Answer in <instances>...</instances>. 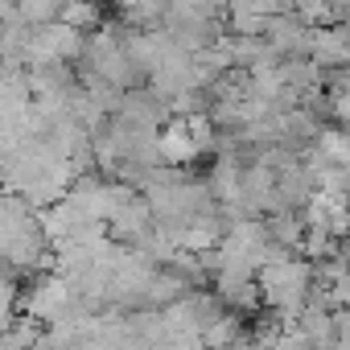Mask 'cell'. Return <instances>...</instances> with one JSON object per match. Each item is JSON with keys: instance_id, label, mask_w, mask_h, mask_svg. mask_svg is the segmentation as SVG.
Wrapping results in <instances>:
<instances>
[{"instance_id": "cell-1", "label": "cell", "mask_w": 350, "mask_h": 350, "mask_svg": "<svg viewBox=\"0 0 350 350\" xmlns=\"http://www.w3.org/2000/svg\"><path fill=\"white\" fill-rule=\"evenodd\" d=\"M260 293H264V305L272 313H280L284 325H297L305 305H309V293H313V264L305 260H276V264H264L260 272Z\"/></svg>"}, {"instance_id": "cell-2", "label": "cell", "mask_w": 350, "mask_h": 350, "mask_svg": "<svg viewBox=\"0 0 350 350\" xmlns=\"http://www.w3.org/2000/svg\"><path fill=\"white\" fill-rule=\"evenodd\" d=\"M83 309H87V305L79 301V293H75V280H70V276H62V272L29 276V288H25V313H29V317H38V321H46V325H54V321L75 317V313H83Z\"/></svg>"}, {"instance_id": "cell-3", "label": "cell", "mask_w": 350, "mask_h": 350, "mask_svg": "<svg viewBox=\"0 0 350 350\" xmlns=\"http://www.w3.org/2000/svg\"><path fill=\"white\" fill-rule=\"evenodd\" d=\"M313 25H305L293 9L288 13H276L272 21H268V42L280 50V58H309V50H313Z\"/></svg>"}, {"instance_id": "cell-4", "label": "cell", "mask_w": 350, "mask_h": 350, "mask_svg": "<svg viewBox=\"0 0 350 350\" xmlns=\"http://www.w3.org/2000/svg\"><path fill=\"white\" fill-rule=\"evenodd\" d=\"M309 58H313L321 70H346V66H350V21H346V25L317 29Z\"/></svg>"}, {"instance_id": "cell-5", "label": "cell", "mask_w": 350, "mask_h": 350, "mask_svg": "<svg viewBox=\"0 0 350 350\" xmlns=\"http://www.w3.org/2000/svg\"><path fill=\"white\" fill-rule=\"evenodd\" d=\"M157 148H161V161H165V165H173V169H186L190 161H198V157H202L182 116H178V120H169V124L161 128V136H157Z\"/></svg>"}, {"instance_id": "cell-6", "label": "cell", "mask_w": 350, "mask_h": 350, "mask_svg": "<svg viewBox=\"0 0 350 350\" xmlns=\"http://www.w3.org/2000/svg\"><path fill=\"white\" fill-rule=\"evenodd\" d=\"M297 325H301V334L313 342V350H338V325H334V309H329V305L309 301Z\"/></svg>"}, {"instance_id": "cell-7", "label": "cell", "mask_w": 350, "mask_h": 350, "mask_svg": "<svg viewBox=\"0 0 350 350\" xmlns=\"http://www.w3.org/2000/svg\"><path fill=\"white\" fill-rule=\"evenodd\" d=\"M42 338H46V321H38V317L25 313V317H17V321L5 325V342H0V350H38Z\"/></svg>"}, {"instance_id": "cell-8", "label": "cell", "mask_w": 350, "mask_h": 350, "mask_svg": "<svg viewBox=\"0 0 350 350\" xmlns=\"http://www.w3.org/2000/svg\"><path fill=\"white\" fill-rule=\"evenodd\" d=\"M305 231H309V223L297 219V211H276V215L268 219V235H272V243H280V247H288V252H301Z\"/></svg>"}, {"instance_id": "cell-9", "label": "cell", "mask_w": 350, "mask_h": 350, "mask_svg": "<svg viewBox=\"0 0 350 350\" xmlns=\"http://www.w3.org/2000/svg\"><path fill=\"white\" fill-rule=\"evenodd\" d=\"M62 21L66 25H75L79 33H99L107 21H103V5H99V0H70V5H66V13H62Z\"/></svg>"}, {"instance_id": "cell-10", "label": "cell", "mask_w": 350, "mask_h": 350, "mask_svg": "<svg viewBox=\"0 0 350 350\" xmlns=\"http://www.w3.org/2000/svg\"><path fill=\"white\" fill-rule=\"evenodd\" d=\"M239 342H243V325H239L235 309H227V313L202 334V346H206V350H235Z\"/></svg>"}, {"instance_id": "cell-11", "label": "cell", "mask_w": 350, "mask_h": 350, "mask_svg": "<svg viewBox=\"0 0 350 350\" xmlns=\"http://www.w3.org/2000/svg\"><path fill=\"white\" fill-rule=\"evenodd\" d=\"M313 148H317L329 165L350 169V128H321L317 140H313Z\"/></svg>"}, {"instance_id": "cell-12", "label": "cell", "mask_w": 350, "mask_h": 350, "mask_svg": "<svg viewBox=\"0 0 350 350\" xmlns=\"http://www.w3.org/2000/svg\"><path fill=\"white\" fill-rule=\"evenodd\" d=\"M301 252H305L313 264H325V260H338V256H342V239H338V235H329L325 227H309V231H305Z\"/></svg>"}, {"instance_id": "cell-13", "label": "cell", "mask_w": 350, "mask_h": 350, "mask_svg": "<svg viewBox=\"0 0 350 350\" xmlns=\"http://www.w3.org/2000/svg\"><path fill=\"white\" fill-rule=\"evenodd\" d=\"M334 325H338V346H350V309H334Z\"/></svg>"}, {"instance_id": "cell-14", "label": "cell", "mask_w": 350, "mask_h": 350, "mask_svg": "<svg viewBox=\"0 0 350 350\" xmlns=\"http://www.w3.org/2000/svg\"><path fill=\"white\" fill-rule=\"evenodd\" d=\"M144 5H148V0H116V9H120L124 17H132V13H136V9H144Z\"/></svg>"}]
</instances>
